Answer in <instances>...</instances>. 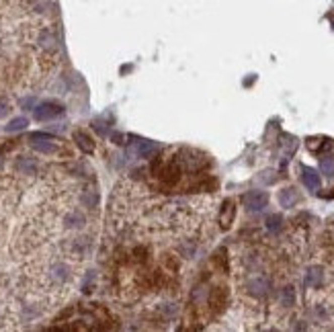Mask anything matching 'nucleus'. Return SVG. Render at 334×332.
<instances>
[{
  "label": "nucleus",
  "mask_w": 334,
  "mask_h": 332,
  "mask_svg": "<svg viewBox=\"0 0 334 332\" xmlns=\"http://www.w3.org/2000/svg\"><path fill=\"white\" fill-rule=\"evenodd\" d=\"M224 301H226V291L224 287H216L214 291L209 293V306L214 312H220L224 308Z\"/></svg>",
  "instance_id": "11"
},
{
  "label": "nucleus",
  "mask_w": 334,
  "mask_h": 332,
  "mask_svg": "<svg viewBox=\"0 0 334 332\" xmlns=\"http://www.w3.org/2000/svg\"><path fill=\"white\" fill-rule=\"evenodd\" d=\"M154 172H156V176L162 180L164 185L172 187V185H176L178 180H180V174H183V164H180L178 156H172L168 162L156 164V166H154Z\"/></svg>",
  "instance_id": "1"
},
{
  "label": "nucleus",
  "mask_w": 334,
  "mask_h": 332,
  "mask_svg": "<svg viewBox=\"0 0 334 332\" xmlns=\"http://www.w3.org/2000/svg\"><path fill=\"white\" fill-rule=\"evenodd\" d=\"M281 224H283V220H281V216H277V214L266 218V228H269L271 232H275V234L281 230Z\"/></svg>",
  "instance_id": "21"
},
{
  "label": "nucleus",
  "mask_w": 334,
  "mask_h": 332,
  "mask_svg": "<svg viewBox=\"0 0 334 332\" xmlns=\"http://www.w3.org/2000/svg\"><path fill=\"white\" fill-rule=\"evenodd\" d=\"M17 170L21 174H35L37 172V162L29 156H19L17 158Z\"/></svg>",
  "instance_id": "12"
},
{
  "label": "nucleus",
  "mask_w": 334,
  "mask_h": 332,
  "mask_svg": "<svg viewBox=\"0 0 334 332\" xmlns=\"http://www.w3.org/2000/svg\"><path fill=\"white\" fill-rule=\"evenodd\" d=\"M242 201H244L248 211H260V209L266 207L269 195L264 191H250V193H246L244 197H242Z\"/></svg>",
  "instance_id": "4"
},
{
  "label": "nucleus",
  "mask_w": 334,
  "mask_h": 332,
  "mask_svg": "<svg viewBox=\"0 0 334 332\" xmlns=\"http://www.w3.org/2000/svg\"><path fill=\"white\" fill-rule=\"evenodd\" d=\"M23 105H25V107H31V105H33V99H27V101H23Z\"/></svg>",
  "instance_id": "25"
},
{
  "label": "nucleus",
  "mask_w": 334,
  "mask_h": 332,
  "mask_svg": "<svg viewBox=\"0 0 334 332\" xmlns=\"http://www.w3.org/2000/svg\"><path fill=\"white\" fill-rule=\"evenodd\" d=\"M49 277H51L55 283H66V281L70 279V269H68V264L55 262V264L49 269Z\"/></svg>",
  "instance_id": "9"
},
{
  "label": "nucleus",
  "mask_w": 334,
  "mask_h": 332,
  "mask_svg": "<svg viewBox=\"0 0 334 332\" xmlns=\"http://www.w3.org/2000/svg\"><path fill=\"white\" fill-rule=\"evenodd\" d=\"M31 146L37 150V152H41V154H53L55 150H57V146L53 144V138H33Z\"/></svg>",
  "instance_id": "10"
},
{
  "label": "nucleus",
  "mask_w": 334,
  "mask_h": 332,
  "mask_svg": "<svg viewBox=\"0 0 334 332\" xmlns=\"http://www.w3.org/2000/svg\"><path fill=\"white\" fill-rule=\"evenodd\" d=\"M64 222H66L68 228H82L86 220H84V216H82V211H70Z\"/></svg>",
  "instance_id": "18"
},
{
  "label": "nucleus",
  "mask_w": 334,
  "mask_h": 332,
  "mask_svg": "<svg viewBox=\"0 0 334 332\" xmlns=\"http://www.w3.org/2000/svg\"><path fill=\"white\" fill-rule=\"evenodd\" d=\"M248 291L256 297H262L269 293V281L262 279V277H256V279H250L248 281Z\"/></svg>",
  "instance_id": "14"
},
{
  "label": "nucleus",
  "mask_w": 334,
  "mask_h": 332,
  "mask_svg": "<svg viewBox=\"0 0 334 332\" xmlns=\"http://www.w3.org/2000/svg\"><path fill=\"white\" fill-rule=\"evenodd\" d=\"M27 125H29V119L27 117H15V119H11V121H9V125L5 127V131L7 134H15V131L25 129Z\"/></svg>",
  "instance_id": "17"
},
{
  "label": "nucleus",
  "mask_w": 334,
  "mask_h": 332,
  "mask_svg": "<svg viewBox=\"0 0 334 332\" xmlns=\"http://www.w3.org/2000/svg\"><path fill=\"white\" fill-rule=\"evenodd\" d=\"M9 111H11L9 103H7V101H3V99H0V119H3L5 115H9Z\"/></svg>",
  "instance_id": "23"
},
{
  "label": "nucleus",
  "mask_w": 334,
  "mask_h": 332,
  "mask_svg": "<svg viewBox=\"0 0 334 332\" xmlns=\"http://www.w3.org/2000/svg\"><path fill=\"white\" fill-rule=\"evenodd\" d=\"M281 304L283 306H293L295 304V291H293V287H285L281 291Z\"/></svg>",
  "instance_id": "20"
},
{
  "label": "nucleus",
  "mask_w": 334,
  "mask_h": 332,
  "mask_svg": "<svg viewBox=\"0 0 334 332\" xmlns=\"http://www.w3.org/2000/svg\"><path fill=\"white\" fill-rule=\"evenodd\" d=\"M178 160L183 164V168H187L191 172H197L207 164V160L203 156H199L197 152H193V150H183V152L178 154Z\"/></svg>",
  "instance_id": "3"
},
{
  "label": "nucleus",
  "mask_w": 334,
  "mask_h": 332,
  "mask_svg": "<svg viewBox=\"0 0 334 332\" xmlns=\"http://www.w3.org/2000/svg\"><path fill=\"white\" fill-rule=\"evenodd\" d=\"M82 203H84L86 207H95V205L99 203V193H97V191H95V193L86 191V193L82 195Z\"/></svg>",
  "instance_id": "22"
},
{
  "label": "nucleus",
  "mask_w": 334,
  "mask_h": 332,
  "mask_svg": "<svg viewBox=\"0 0 334 332\" xmlns=\"http://www.w3.org/2000/svg\"><path fill=\"white\" fill-rule=\"evenodd\" d=\"M295 201H297L295 189H283V191L279 193V203H281V207H293Z\"/></svg>",
  "instance_id": "16"
},
{
  "label": "nucleus",
  "mask_w": 334,
  "mask_h": 332,
  "mask_svg": "<svg viewBox=\"0 0 334 332\" xmlns=\"http://www.w3.org/2000/svg\"><path fill=\"white\" fill-rule=\"evenodd\" d=\"M306 285L308 287H320L322 281H324V273H322V269L320 267H310L308 269V273H306Z\"/></svg>",
  "instance_id": "13"
},
{
  "label": "nucleus",
  "mask_w": 334,
  "mask_h": 332,
  "mask_svg": "<svg viewBox=\"0 0 334 332\" xmlns=\"http://www.w3.org/2000/svg\"><path fill=\"white\" fill-rule=\"evenodd\" d=\"M37 41L43 49H53L57 45V37H55V33L51 31V29H43V31L39 33V37H37Z\"/></svg>",
  "instance_id": "15"
},
{
  "label": "nucleus",
  "mask_w": 334,
  "mask_h": 332,
  "mask_svg": "<svg viewBox=\"0 0 334 332\" xmlns=\"http://www.w3.org/2000/svg\"><path fill=\"white\" fill-rule=\"evenodd\" d=\"M301 180H303V185H306L310 191H318L320 189V174H318V170H314L310 166L301 168Z\"/></svg>",
  "instance_id": "5"
},
{
  "label": "nucleus",
  "mask_w": 334,
  "mask_h": 332,
  "mask_svg": "<svg viewBox=\"0 0 334 332\" xmlns=\"http://www.w3.org/2000/svg\"><path fill=\"white\" fill-rule=\"evenodd\" d=\"M74 142H76V146L82 150L84 154H93L95 152V142H93V138H90L86 131H74Z\"/></svg>",
  "instance_id": "7"
},
{
  "label": "nucleus",
  "mask_w": 334,
  "mask_h": 332,
  "mask_svg": "<svg viewBox=\"0 0 334 332\" xmlns=\"http://www.w3.org/2000/svg\"><path fill=\"white\" fill-rule=\"evenodd\" d=\"M64 113V105H59L55 101H43L35 107V119L37 121H49Z\"/></svg>",
  "instance_id": "2"
},
{
  "label": "nucleus",
  "mask_w": 334,
  "mask_h": 332,
  "mask_svg": "<svg viewBox=\"0 0 334 332\" xmlns=\"http://www.w3.org/2000/svg\"><path fill=\"white\" fill-rule=\"evenodd\" d=\"M234 214H236V207H234V201L232 199H226L224 205H222V214H220V226L224 230H228L234 222Z\"/></svg>",
  "instance_id": "6"
},
{
  "label": "nucleus",
  "mask_w": 334,
  "mask_h": 332,
  "mask_svg": "<svg viewBox=\"0 0 334 332\" xmlns=\"http://www.w3.org/2000/svg\"><path fill=\"white\" fill-rule=\"evenodd\" d=\"M158 144L156 142H152V140H142L140 146H138V154L140 158H146V160H152L156 154H158Z\"/></svg>",
  "instance_id": "8"
},
{
  "label": "nucleus",
  "mask_w": 334,
  "mask_h": 332,
  "mask_svg": "<svg viewBox=\"0 0 334 332\" xmlns=\"http://www.w3.org/2000/svg\"><path fill=\"white\" fill-rule=\"evenodd\" d=\"M3 164H5V160H3V156H0V168H3Z\"/></svg>",
  "instance_id": "26"
},
{
  "label": "nucleus",
  "mask_w": 334,
  "mask_h": 332,
  "mask_svg": "<svg viewBox=\"0 0 334 332\" xmlns=\"http://www.w3.org/2000/svg\"><path fill=\"white\" fill-rule=\"evenodd\" d=\"M111 140L115 144H123V136H121V134H111Z\"/></svg>",
  "instance_id": "24"
},
{
  "label": "nucleus",
  "mask_w": 334,
  "mask_h": 332,
  "mask_svg": "<svg viewBox=\"0 0 334 332\" xmlns=\"http://www.w3.org/2000/svg\"><path fill=\"white\" fill-rule=\"evenodd\" d=\"M320 162H322V172H324L326 176H332V174H334V156H332V154L322 156Z\"/></svg>",
  "instance_id": "19"
}]
</instances>
